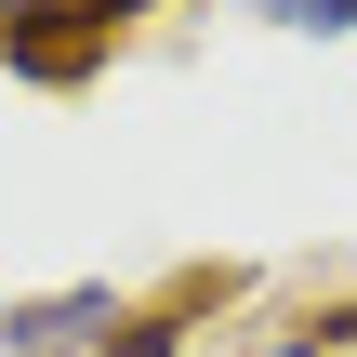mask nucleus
Masks as SVG:
<instances>
[{"label": "nucleus", "instance_id": "obj_2", "mask_svg": "<svg viewBox=\"0 0 357 357\" xmlns=\"http://www.w3.org/2000/svg\"><path fill=\"white\" fill-rule=\"evenodd\" d=\"M252 357H331V331H291V344H252Z\"/></svg>", "mask_w": 357, "mask_h": 357}, {"label": "nucleus", "instance_id": "obj_3", "mask_svg": "<svg viewBox=\"0 0 357 357\" xmlns=\"http://www.w3.org/2000/svg\"><path fill=\"white\" fill-rule=\"evenodd\" d=\"M0 357H53V344H0Z\"/></svg>", "mask_w": 357, "mask_h": 357}, {"label": "nucleus", "instance_id": "obj_1", "mask_svg": "<svg viewBox=\"0 0 357 357\" xmlns=\"http://www.w3.org/2000/svg\"><path fill=\"white\" fill-rule=\"evenodd\" d=\"M225 13H265V26H318V40H344L357 0H225Z\"/></svg>", "mask_w": 357, "mask_h": 357}]
</instances>
